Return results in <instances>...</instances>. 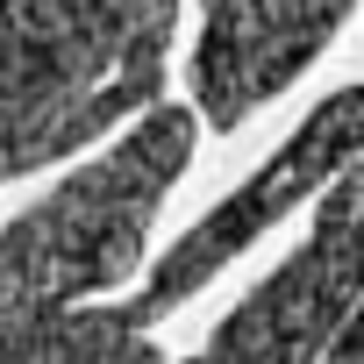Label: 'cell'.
Segmentation results:
<instances>
[{"label": "cell", "instance_id": "cell-1", "mask_svg": "<svg viewBox=\"0 0 364 364\" xmlns=\"http://www.w3.org/2000/svg\"><path fill=\"white\" fill-rule=\"evenodd\" d=\"M364 157V86H343V93H328L300 129H293V143L279 150V157H264L243 186L222 200V208H208L186 236H178L164 257H157V272H150V293L143 300H129L136 307V321H150V314H171L178 300H193L222 264H236L257 236H272L307 193H321V186H336V178L350 171Z\"/></svg>", "mask_w": 364, "mask_h": 364}, {"label": "cell", "instance_id": "cell-2", "mask_svg": "<svg viewBox=\"0 0 364 364\" xmlns=\"http://www.w3.org/2000/svg\"><path fill=\"white\" fill-rule=\"evenodd\" d=\"M350 8L336 0H236V8H208L200 43H193V100L215 129H243L272 93H286L336 36Z\"/></svg>", "mask_w": 364, "mask_h": 364}, {"label": "cell", "instance_id": "cell-3", "mask_svg": "<svg viewBox=\"0 0 364 364\" xmlns=\"http://www.w3.org/2000/svg\"><path fill=\"white\" fill-rule=\"evenodd\" d=\"M328 364H364V307L350 314V328L336 336V350H328Z\"/></svg>", "mask_w": 364, "mask_h": 364}]
</instances>
